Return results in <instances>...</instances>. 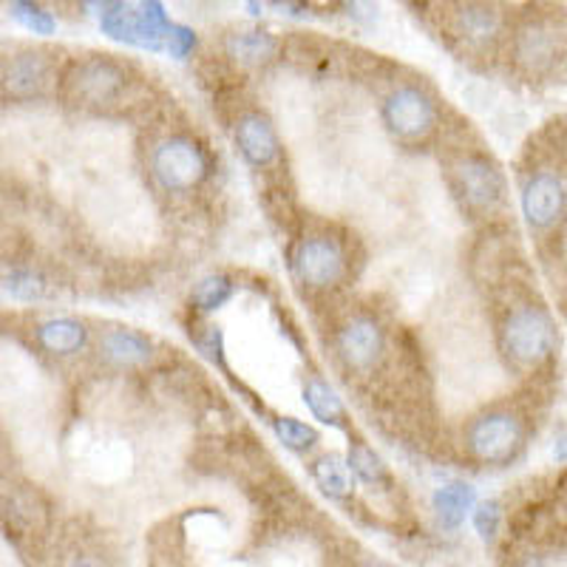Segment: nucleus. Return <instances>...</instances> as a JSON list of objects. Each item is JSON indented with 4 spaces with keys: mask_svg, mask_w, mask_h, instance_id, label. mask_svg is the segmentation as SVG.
Returning a JSON list of instances; mask_svg holds the SVG:
<instances>
[{
    "mask_svg": "<svg viewBox=\"0 0 567 567\" xmlns=\"http://www.w3.org/2000/svg\"><path fill=\"white\" fill-rule=\"evenodd\" d=\"M556 343H559V329L548 307H542L534 298L508 303L499 321V347L511 367L528 374L539 372L554 361Z\"/></svg>",
    "mask_w": 567,
    "mask_h": 567,
    "instance_id": "f257e3e1",
    "label": "nucleus"
},
{
    "mask_svg": "<svg viewBox=\"0 0 567 567\" xmlns=\"http://www.w3.org/2000/svg\"><path fill=\"white\" fill-rule=\"evenodd\" d=\"M508 29V14L496 0H452L443 12V34L468 58H496Z\"/></svg>",
    "mask_w": 567,
    "mask_h": 567,
    "instance_id": "f03ea898",
    "label": "nucleus"
},
{
    "mask_svg": "<svg viewBox=\"0 0 567 567\" xmlns=\"http://www.w3.org/2000/svg\"><path fill=\"white\" fill-rule=\"evenodd\" d=\"M449 174H452L454 194L463 202L468 216H474V219H494V216L505 210V202H508L505 174L485 151H463L452 162Z\"/></svg>",
    "mask_w": 567,
    "mask_h": 567,
    "instance_id": "7ed1b4c3",
    "label": "nucleus"
},
{
    "mask_svg": "<svg viewBox=\"0 0 567 567\" xmlns=\"http://www.w3.org/2000/svg\"><path fill=\"white\" fill-rule=\"evenodd\" d=\"M151 176L165 194H194L210 179L213 159L199 140L187 134H171L151 151Z\"/></svg>",
    "mask_w": 567,
    "mask_h": 567,
    "instance_id": "20e7f679",
    "label": "nucleus"
},
{
    "mask_svg": "<svg viewBox=\"0 0 567 567\" xmlns=\"http://www.w3.org/2000/svg\"><path fill=\"white\" fill-rule=\"evenodd\" d=\"M63 80V94L71 103L85 105V109H109L116 105L131 89V69L111 54H91L69 63V69L60 74Z\"/></svg>",
    "mask_w": 567,
    "mask_h": 567,
    "instance_id": "39448f33",
    "label": "nucleus"
},
{
    "mask_svg": "<svg viewBox=\"0 0 567 567\" xmlns=\"http://www.w3.org/2000/svg\"><path fill=\"white\" fill-rule=\"evenodd\" d=\"M465 452L480 465H508L528 440V423L514 409H488L465 425Z\"/></svg>",
    "mask_w": 567,
    "mask_h": 567,
    "instance_id": "423d86ee",
    "label": "nucleus"
},
{
    "mask_svg": "<svg viewBox=\"0 0 567 567\" xmlns=\"http://www.w3.org/2000/svg\"><path fill=\"white\" fill-rule=\"evenodd\" d=\"M508 52L516 69L528 78H539L556 69L565 54V29L561 18L550 12H528L514 29H508Z\"/></svg>",
    "mask_w": 567,
    "mask_h": 567,
    "instance_id": "0eeeda50",
    "label": "nucleus"
},
{
    "mask_svg": "<svg viewBox=\"0 0 567 567\" xmlns=\"http://www.w3.org/2000/svg\"><path fill=\"white\" fill-rule=\"evenodd\" d=\"M440 103L420 83H400L389 91L381 105V120L389 134L403 145L432 140L440 128Z\"/></svg>",
    "mask_w": 567,
    "mask_h": 567,
    "instance_id": "6e6552de",
    "label": "nucleus"
},
{
    "mask_svg": "<svg viewBox=\"0 0 567 567\" xmlns=\"http://www.w3.org/2000/svg\"><path fill=\"white\" fill-rule=\"evenodd\" d=\"M290 272L301 287L312 292L336 290L349 276L347 247L329 233L301 236L290 250Z\"/></svg>",
    "mask_w": 567,
    "mask_h": 567,
    "instance_id": "1a4fd4ad",
    "label": "nucleus"
},
{
    "mask_svg": "<svg viewBox=\"0 0 567 567\" xmlns=\"http://www.w3.org/2000/svg\"><path fill=\"white\" fill-rule=\"evenodd\" d=\"M389 338L386 329L372 312H354L338 327L336 332V354L338 363L349 374H372L386 358Z\"/></svg>",
    "mask_w": 567,
    "mask_h": 567,
    "instance_id": "9d476101",
    "label": "nucleus"
},
{
    "mask_svg": "<svg viewBox=\"0 0 567 567\" xmlns=\"http://www.w3.org/2000/svg\"><path fill=\"white\" fill-rule=\"evenodd\" d=\"M519 207L530 230L550 233L561 227L567 213L565 174L554 165H539L523 176L519 187Z\"/></svg>",
    "mask_w": 567,
    "mask_h": 567,
    "instance_id": "9b49d317",
    "label": "nucleus"
},
{
    "mask_svg": "<svg viewBox=\"0 0 567 567\" xmlns=\"http://www.w3.org/2000/svg\"><path fill=\"white\" fill-rule=\"evenodd\" d=\"M233 142H236V151L241 154V159L256 171L272 168L284 154L281 136H278L276 125L261 111H245V114L236 116V123H233Z\"/></svg>",
    "mask_w": 567,
    "mask_h": 567,
    "instance_id": "f8f14e48",
    "label": "nucleus"
},
{
    "mask_svg": "<svg viewBox=\"0 0 567 567\" xmlns=\"http://www.w3.org/2000/svg\"><path fill=\"white\" fill-rule=\"evenodd\" d=\"M58 80L54 60L40 49H29L14 58H9L0 71V85L12 100H34L43 97V91Z\"/></svg>",
    "mask_w": 567,
    "mask_h": 567,
    "instance_id": "ddd939ff",
    "label": "nucleus"
},
{
    "mask_svg": "<svg viewBox=\"0 0 567 567\" xmlns=\"http://www.w3.org/2000/svg\"><path fill=\"white\" fill-rule=\"evenodd\" d=\"M100 361L120 372L145 369L156 361V343L148 336H142L128 327H111L100 336L97 343Z\"/></svg>",
    "mask_w": 567,
    "mask_h": 567,
    "instance_id": "4468645a",
    "label": "nucleus"
},
{
    "mask_svg": "<svg viewBox=\"0 0 567 567\" xmlns=\"http://www.w3.org/2000/svg\"><path fill=\"white\" fill-rule=\"evenodd\" d=\"M34 341L43 352L58 354V358H71V354L85 352L91 341L89 323L71 316H54L38 321L34 327Z\"/></svg>",
    "mask_w": 567,
    "mask_h": 567,
    "instance_id": "2eb2a0df",
    "label": "nucleus"
},
{
    "mask_svg": "<svg viewBox=\"0 0 567 567\" xmlns=\"http://www.w3.org/2000/svg\"><path fill=\"white\" fill-rule=\"evenodd\" d=\"M221 49H225V58L230 63L258 69V65H267L276 58L281 43H278L276 34L265 32V29H241V32L227 34L221 40Z\"/></svg>",
    "mask_w": 567,
    "mask_h": 567,
    "instance_id": "dca6fc26",
    "label": "nucleus"
},
{
    "mask_svg": "<svg viewBox=\"0 0 567 567\" xmlns=\"http://www.w3.org/2000/svg\"><path fill=\"white\" fill-rule=\"evenodd\" d=\"M0 523L7 525L9 534L32 536L43 528L45 505L40 496L29 488H14L0 499Z\"/></svg>",
    "mask_w": 567,
    "mask_h": 567,
    "instance_id": "f3484780",
    "label": "nucleus"
},
{
    "mask_svg": "<svg viewBox=\"0 0 567 567\" xmlns=\"http://www.w3.org/2000/svg\"><path fill=\"white\" fill-rule=\"evenodd\" d=\"M474 503H477V491H474V485L463 483V480H452V483L440 485L432 496V508L445 530L463 528Z\"/></svg>",
    "mask_w": 567,
    "mask_h": 567,
    "instance_id": "a211bd4d",
    "label": "nucleus"
},
{
    "mask_svg": "<svg viewBox=\"0 0 567 567\" xmlns=\"http://www.w3.org/2000/svg\"><path fill=\"white\" fill-rule=\"evenodd\" d=\"M171 23L174 20L162 0H140L134 7V49L162 52Z\"/></svg>",
    "mask_w": 567,
    "mask_h": 567,
    "instance_id": "6ab92c4d",
    "label": "nucleus"
},
{
    "mask_svg": "<svg viewBox=\"0 0 567 567\" xmlns=\"http://www.w3.org/2000/svg\"><path fill=\"white\" fill-rule=\"evenodd\" d=\"M312 483L321 488V494H327L329 499H349L354 491V474L349 471L347 460L338 457V454H321L318 460H312L310 465Z\"/></svg>",
    "mask_w": 567,
    "mask_h": 567,
    "instance_id": "aec40b11",
    "label": "nucleus"
},
{
    "mask_svg": "<svg viewBox=\"0 0 567 567\" xmlns=\"http://www.w3.org/2000/svg\"><path fill=\"white\" fill-rule=\"evenodd\" d=\"M303 403L310 409V414L316 420L327 425H347L349 414L347 406H343L341 394L323 381L321 374H312L310 381L303 383Z\"/></svg>",
    "mask_w": 567,
    "mask_h": 567,
    "instance_id": "412c9836",
    "label": "nucleus"
},
{
    "mask_svg": "<svg viewBox=\"0 0 567 567\" xmlns=\"http://www.w3.org/2000/svg\"><path fill=\"white\" fill-rule=\"evenodd\" d=\"M349 471L354 474V480H361L369 488H392V474H389V465L383 463V457L374 452L367 440L354 437L349 443V457H347Z\"/></svg>",
    "mask_w": 567,
    "mask_h": 567,
    "instance_id": "4be33fe9",
    "label": "nucleus"
},
{
    "mask_svg": "<svg viewBox=\"0 0 567 567\" xmlns=\"http://www.w3.org/2000/svg\"><path fill=\"white\" fill-rule=\"evenodd\" d=\"M233 296H236V278L227 276V272H210V276L199 278V281L194 284V290H190V307H194L196 312L210 316V312L221 310L225 303H230Z\"/></svg>",
    "mask_w": 567,
    "mask_h": 567,
    "instance_id": "5701e85b",
    "label": "nucleus"
},
{
    "mask_svg": "<svg viewBox=\"0 0 567 567\" xmlns=\"http://www.w3.org/2000/svg\"><path fill=\"white\" fill-rule=\"evenodd\" d=\"M97 20L105 38L114 43L134 45V7L125 0H100Z\"/></svg>",
    "mask_w": 567,
    "mask_h": 567,
    "instance_id": "b1692460",
    "label": "nucleus"
},
{
    "mask_svg": "<svg viewBox=\"0 0 567 567\" xmlns=\"http://www.w3.org/2000/svg\"><path fill=\"white\" fill-rule=\"evenodd\" d=\"M272 432H276L278 443L284 449H290L292 454H310L321 443V434L298 417H276L272 420Z\"/></svg>",
    "mask_w": 567,
    "mask_h": 567,
    "instance_id": "393cba45",
    "label": "nucleus"
},
{
    "mask_svg": "<svg viewBox=\"0 0 567 567\" xmlns=\"http://www.w3.org/2000/svg\"><path fill=\"white\" fill-rule=\"evenodd\" d=\"M9 14L18 20L27 32L38 34V38H52L58 32V18L49 9H43L38 0H12L9 3Z\"/></svg>",
    "mask_w": 567,
    "mask_h": 567,
    "instance_id": "a878e982",
    "label": "nucleus"
},
{
    "mask_svg": "<svg viewBox=\"0 0 567 567\" xmlns=\"http://www.w3.org/2000/svg\"><path fill=\"white\" fill-rule=\"evenodd\" d=\"M3 290L18 301H43L52 292V284L45 281V276L34 272L32 267H18L3 278Z\"/></svg>",
    "mask_w": 567,
    "mask_h": 567,
    "instance_id": "bb28decb",
    "label": "nucleus"
},
{
    "mask_svg": "<svg viewBox=\"0 0 567 567\" xmlns=\"http://www.w3.org/2000/svg\"><path fill=\"white\" fill-rule=\"evenodd\" d=\"M471 523H474V530H477V536L485 545H494L499 539V528H503V505L496 503V499L474 503V508H471Z\"/></svg>",
    "mask_w": 567,
    "mask_h": 567,
    "instance_id": "cd10ccee",
    "label": "nucleus"
},
{
    "mask_svg": "<svg viewBox=\"0 0 567 567\" xmlns=\"http://www.w3.org/2000/svg\"><path fill=\"white\" fill-rule=\"evenodd\" d=\"M196 49H199V34L185 23H171L168 34H165V52L182 63V60L194 58Z\"/></svg>",
    "mask_w": 567,
    "mask_h": 567,
    "instance_id": "c85d7f7f",
    "label": "nucleus"
},
{
    "mask_svg": "<svg viewBox=\"0 0 567 567\" xmlns=\"http://www.w3.org/2000/svg\"><path fill=\"white\" fill-rule=\"evenodd\" d=\"M194 341L205 358H210L213 363H225V336H221V327H205L202 332H196Z\"/></svg>",
    "mask_w": 567,
    "mask_h": 567,
    "instance_id": "c756f323",
    "label": "nucleus"
}]
</instances>
